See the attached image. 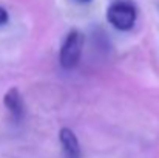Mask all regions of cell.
<instances>
[{"label":"cell","instance_id":"obj_5","mask_svg":"<svg viewBox=\"0 0 159 158\" xmlns=\"http://www.w3.org/2000/svg\"><path fill=\"white\" fill-rule=\"evenodd\" d=\"M8 20H9V14H8V11H6L3 6H0V26H2V25H6Z\"/></svg>","mask_w":159,"mask_h":158},{"label":"cell","instance_id":"obj_6","mask_svg":"<svg viewBox=\"0 0 159 158\" xmlns=\"http://www.w3.org/2000/svg\"><path fill=\"white\" fill-rule=\"evenodd\" d=\"M73 2H76V3H80V5H85V3H90V2H93V0H73Z\"/></svg>","mask_w":159,"mask_h":158},{"label":"cell","instance_id":"obj_2","mask_svg":"<svg viewBox=\"0 0 159 158\" xmlns=\"http://www.w3.org/2000/svg\"><path fill=\"white\" fill-rule=\"evenodd\" d=\"M82 48H84V34L79 30H71L63 39V44L60 47L59 60L62 68L74 70L80 62Z\"/></svg>","mask_w":159,"mask_h":158},{"label":"cell","instance_id":"obj_1","mask_svg":"<svg viewBox=\"0 0 159 158\" xmlns=\"http://www.w3.org/2000/svg\"><path fill=\"white\" fill-rule=\"evenodd\" d=\"M138 19V9L131 2L114 0L107 9L108 23L119 31H130Z\"/></svg>","mask_w":159,"mask_h":158},{"label":"cell","instance_id":"obj_4","mask_svg":"<svg viewBox=\"0 0 159 158\" xmlns=\"http://www.w3.org/2000/svg\"><path fill=\"white\" fill-rule=\"evenodd\" d=\"M59 140L63 149V154L66 158H80V144L79 140L76 136V133L68 129V127H62L59 130Z\"/></svg>","mask_w":159,"mask_h":158},{"label":"cell","instance_id":"obj_3","mask_svg":"<svg viewBox=\"0 0 159 158\" xmlns=\"http://www.w3.org/2000/svg\"><path fill=\"white\" fill-rule=\"evenodd\" d=\"M3 104L8 108V112L11 113V116H12V119L16 122H20L23 119V116H25V104H23V98H22L20 92L16 87L9 89L5 93Z\"/></svg>","mask_w":159,"mask_h":158}]
</instances>
